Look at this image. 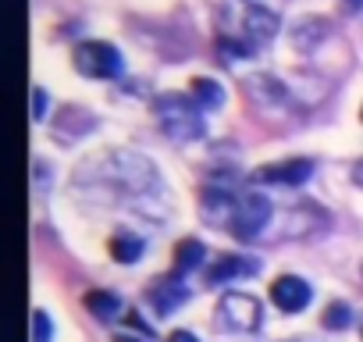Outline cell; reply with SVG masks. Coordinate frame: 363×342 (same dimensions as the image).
Listing matches in <instances>:
<instances>
[{"instance_id":"cell-1","label":"cell","mask_w":363,"mask_h":342,"mask_svg":"<svg viewBox=\"0 0 363 342\" xmlns=\"http://www.w3.org/2000/svg\"><path fill=\"white\" fill-rule=\"evenodd\" d=\"M203 107L196 104V100H189V96H182V93H164V96H157L153 100V114H157V121H160V128L171 136V139H178V143H193V139H200L203 136V114H200Z\"/></svg>"},{"instance_id":"cell-3","label":"cell","mask_w":363,"mask_h":342,"mask_svg":"<svg viewBox=\"0 0 363 342\" xmlns=\"http://www.w3.org/2000/svg\"><path fill=\"white\" fill-rule=\"evenodd\" d=\"M75 68L89 79H118L121 75V54L111 43L89 40L75 50Z\"/></svg>"},{"instance_id":"cell-4","label":"cell","mask_w":363,"mask_h":342,"mask_svg":"<svg viewBox=\"0 0 363 342\" xmlns=\"http://www.w3.org/2000/svg\"><path fill=\"white\" fill-rule=\"evenodd\" d=\"M260 299L257 296H246V292H228L221 303H218V317L221 324L235 328V331H257L260 328Z\"/></svg>"},{"instance_id":"cell-14","label":"cell","mask_w":363,"mask_h":342,"mask_svg":"<svg viewBox=\"0 0 363 342\" xmlns=\"http://www.w3.org/2000/svg\"><path fill=\"white\" fill-rule=\"evenodd\" d=\"M320 321H324V328H331V331H335V328H349V324H352V310H349L345 303H331Z\"/></svg>"},{"instance_id":"cell-15","label":"cell","mask_w":363,"mask_h":342,"mask_svg":"<svg viewBox=\"0 0 363 342\" xmlns=\"http://www.w3.org/2000/svg\"><path fill=\"white\" fill-rule=\"evenodd\" d=\"M33 331H36V342H50V321H47L43 310H36V317H33Z\"/></svg>"},{"instance_id":"cell-20","label":"cell","mask_w":363,"mask_h":342,"mask_svg":"<svg viewBox=\"0 0 363 342\" xmlns=\"http://www.w3.org/2000/svg\"><path fill=\"white\" fill-rule=\"evenodd\" d=\"M118 342H132V338H118Z\"/></svg>"},{"instance_id":"cell-7","label":"cell","mask_w":363,"mask_h":342,"mask_svg":"<svg viewBox=\"0 0 363 342\" xmlns=\"http://www.w3.org/2000/svg\"><path fill=\"white\" fill-rule=\"evenodd\" d=\"M246 29H250V36L257 40V43H267V40H274L278 36V29H281V22H278V15L274 11H267V8H250L246 11Z\"/></svg>"},{"instance_id":"cell-21","label":"cell","mask_w":363,"mask_h":342,"mask_svg":"<svg viewBox=\"0 0 363 342\" xmlns=\"http://www.w3.org/2000/svg\"><path fill=\"white\" fill-rule=\"evenodd\" d=\"M359 118H363V114H359Z\"/></svg>"},{"instance_id":"cell-16","label":"cell","mask_w":363,"mask_h":342,"mask_svg":"<svg viewBox=\"0 0 363 342\" xmlns=\"http://www.w3.org/2000/svg\"><path fill=\"white\" fill-rule=\"evenodd\" d=\"M167 342H200V338H196L193 331H186V328H178V331L167 335Z\"/></svg>"},{"instance_id":"cell-17","label":"cell","mask_w":363,"mask_h":342,"mask_svg":"<svg viewBox=\"0 0 363 342\" xmlns=\"http://www.w3.org/2000/svg\"><path fill=\"white\" fill-rule=\"evenodd\" d=\"M33 104H36V118H43V107H47V96H43V89H36V93H33Z\"/></svg>"},{"instance_id":"cell-18","label":"cell","mask_w":363,"mask_h":342,"mask_svg":"<svg viewBox=\"0 0 363 342\" xmlns=\"http://www.w3.org/2000/svg\"><path fill=\"white\" fill-rule=\"evenodd\" d=\"M352 179H356V186H363V160L356 164V171H352Z\"/></svg>"},{"instance_id":"cell-2","label":"cell","mask_w":363,"mask_h":342,"mask_svg":"<svg viewBox=\"0 0 363 342\" xmlns=\"http://www.w3.org/2000/svg\"><path fill=\"white\" fill-rule=\"evenodd\" d=\"M271 214H274V207H271V200L264 197V193H250V197H242V200H235V214H232V232H235V239H257L264 228H267V221H271Z\"/></svg>"},{"instance_id":"cell-9","label":"cell","mask_w":363,"mask_h":342,"mask_svg":"<svg viewBox=\"0 0 363 342\" xmlns=\"http://www.w3.org/2000/svg\"><path fill=\"white\" fill-rule=\"evenodd\" d=\"M203 243L200 239H182L178 246H174V275H189V271H196L200 264H203Z\"/></svg>"},{"instance_id":"cell-13","label":"cell","mask_w":363,"mask_h":342,"mask_svg":"<svg viewBox=\"0 0 363 342\" xmlns=\"http://www.w3.org/2000/svg\"><path fill=\"white\" fill-rule=\"evenodd\" d=\"M186 296H189V292L182 289L178 282H160V285L153 289V307H157L160 314H171V310H174L182 299H186Z\"/></svg>"},{"instance_id":"cell-6","label":"cell","mask_w":363,"mask_h":342,"mask_svg":"<svg viewBox=\"0 0 363 342\" xmlns=\"http://www.w3.org/2000/svg\"><path fill=\"white\" fill-rule=\"evenodd\" d=\"M310 296H313V289H310L303 278H296V275H281V278H274V285H271V299H274V307L285 310V314H299V310L310 303Z\"/></svg>"},{"instance_id":"cell-19","label":"cell","mask_w":363,"mask_h":342,"mask_svg":"<svg viewBox=\"0 0 363 342\" xmlns=\"http://www.w3.org/2000/svg\"><path fill=\"white\" fill-rule=\"evenodd\" d=\"M349 8H352V11H359V8H363V0H349Z\"/></svg>"},{"instance_id":"cell-8","label":"cell","mask_w":363,"mask_h":342,"mask_svg":"<svg viewBox=\"0 0 363 342\" xmlns=\"http://www.w3.org/2000/svg\"><path fill=\"white\" fill-rule=\"evenodd\" d=\"M257 271H260V264H257V260L225 257V260H218V264L207 271V282H211V285H221V282H232V278H239V275H257Z\"/></svg>"},{"instance_id":"cell-10","label":"cell","mask_w":363,"mask_h":342,"mask_svg":"<svg viewBox=\"0 0 363 342\" xmlns=\"http://www.w3.org/2000/svg\"><path fill=\"white\" fill-rule=\"evenodd\" d=\"M189 93H193V100H196L203 111H218V107L225 104V86H218L214 79H193V82H189Z\"/></svg>"},{"instance_id":"cell-11","label":"cell","mask_w":363,"mask_h":342,"mask_svg":"<svg viewBox=\"0 0 363 342\" xmlns=\"http://www.w3.org/2000/svg\"><path fill=\"white\" fill-rule=\"evenodd\" d=\"M143 239H135V236H125V232H118L114 239H111V257L118 260V264H135L139 257H143Z\"/></svg>"},{"instance_id":"cell-12","label":"cell","mask_w":363,"mask_h":342,"mask_svg":"<svg viewBox=\"0 0 363 342\" xmlns=\"http://www.w3.org/2000/svg\"><path fill=\"white\" fill-rule=\"evenodd\" d=\"M86 307H89V314H93V317H100V321H111V317L121 310V299H118L114 292H104V289H96V292H86Z\"/></svg>"},{"instance_id":"cell-5","label":"cell","mask_w":363,"mask_h":342,"mask_svg":"<svg viewBox=\"0 0 363 342\" xmlns=\"http://www.w3.org/2000/svg\"><path fill=\"white\" fill-rule=\"evenodd\" d=\"M313 175V160L306 157H292V160H278V164H264L257 171L260 182H278V186H303Z\"/></svg>"}]
</instances>
